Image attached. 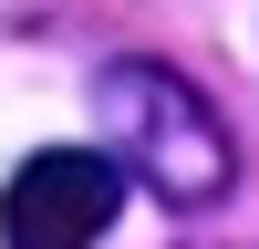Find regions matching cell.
Returning a JSON list of instances; mask_svg holds the SVG:
<instances>
[{
	"mask_svg": "<svg viewBox=\"0 0 259 249\" xmlns=\"http://www.w3.org/2000/svg\"><path fill=\"white\" fill-rule=\"evenodd\" d=\"M114 208H124L114 145H104V156H83V145H41V156L0 187V228H11V249H73V239H104Z\"/></svg>",
	"mask_w": 259,
	"mask_h": 249,
	"instance_id": "cell-2",
	"label": "cell"
},
{
	"mask_svg": "<svg viewBox=\"0 0 259 249\" xmlns=\"http://www.w3.org/2000/svg\"><path fill=\"white\" fill-rule=\"evenodd\" d=\"M94 124H104V145H114V166L124 177H145L166 208H207V197H228V124L207 114V94L187 73H166V62H145V52H124V62H104L94 73Z\"/></svg>",
	"mask_w": 259,
	"mask_h": 249,
	"instance_id": "cell-1",
	"label": "cell"
}]
</instances>
